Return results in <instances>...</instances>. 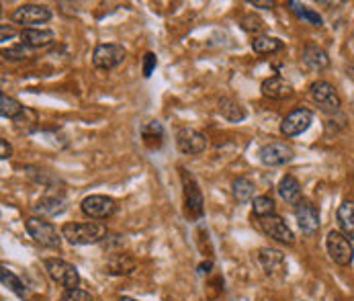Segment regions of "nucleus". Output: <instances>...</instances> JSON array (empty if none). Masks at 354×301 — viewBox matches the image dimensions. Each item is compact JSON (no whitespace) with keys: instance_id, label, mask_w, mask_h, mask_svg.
<instances>
[{"instance_id":"f257e3e1","label":"nucleus","mask_w":354,"mask_h":301,"mask_svg":"<svg viewBox=\"0 0 354 301\" xmlns=\"http://www.w3.org/2000/svg\"><path fill=\"white\" fill-rule=\"evenodd\" d=\"M59 234L72 246H91V244H101L109 236V230L104 224L99 221H68L62 226Z\"/></svg>"},{"instance_id":"f03ea898","label":"nucleus","mask_w":354,"mask_h":301,"mask_svg":"<svg viewBox=\"0 0 354 301\" xmlns=\"http://www.w3.org/2000/svg\"><path fill=\"white\" fill-rule=\"evenodd\" d=\"M180 183H183V203H185V217L189 221H199L205 215V201L197 179L187 170L180 168Z\"/></svg>"},{"instance_id":"7ed1b4c3","label":"nucleus","mask_w":354,"mask_h":301,"mask_svg":"<svg viewBox=\"0 0 354 301\" xmlns=\"http://www.w3.org/2000/svg\"><path fill=\"white\" fill-rule=\"evenodd\" d=\"M25 230L29 234V238H33V242L46 246V248H59L62 246V234H57L55 226L48 221L46 217L33 215L25 219Z\"/></svg>"},{"instance_id":"20e7f679","label":"nucleus","mask_w":354,"mask_h":301,"mask_svg":"<svg viewBox=\"0 0 354 301\" xmlns=\"http://www.w3.org/2000/svg\"><path fill=\"white\" fill-rule=\"evenodd\" d=\"M44 266H46L51 281L62 285V287H66V291L68 289H76L80 285V273H78V268L72 262H68L64 258H46Z\"/></svg>"},{"instance_id":"39448f33","label":"nucleus","mask_w":354,"mask_h":301,"mask_svg":"<svg viewBox=\"0 0 354 301\" xmlns=\"http://www.w3.org/2000/svg\"><path fill=\"white\" fill-rule=\"evenodd\" d=\"M326 250L330 254L332 262L338 266H351L354 260V246L353 240L344 236L340 230H332L326 238Z\"/></svg>"},{"instance_id":"423d86ee","label":"nucleus","mask_w":354,"mask_h":301,"mask_svg":"<svg viewBox=\"0 0 354 301\" xmlns=\"http://www.w3.org/2000/svg\"><path fill=\"white\" fill-rule=\"evenodd\" d=\"M12 23L23 25L25 29H35V25H46L53 19L50 6L46 4H21L12 12Z\"/></svg>"},{"instance_id":"0eeeda50","label":"nucleus","mask_w":354,"mask_h":301,"mask_svg":"<svg viewBox=\"0 0 354 301\" xmlns=\"http://www.w3.org/2000/svg\"><path fill=\"white\" fill-rule=\"evenodd\" d=\"M309 95H311L313 102H315L326 115L332 117V115L340 113V107H342L340 97H338L336 89H334L328 80H315V82L309 86Z\"/></svg>"},{"instance_id":"6e6552de","label":"nucleus","mask_w":354,"mask_h":301,"mask_svg":"<svg viewBox=\"0 0 354 301\" xmlns=\"http://www.w3.org/2000/svg\"><path fill=\"white\" fill-rule=\"evenodd\" d=\"M127 57V50L121 44H99L93 51V66L99 70H115Z\"/></svg>"},{"instance_id":"1a4fd4ad","label":"nucleus","mask_w":354,"mask_h":301,"mask_svg":"<svg viewBox=\"0 0 354 301\" xmlns=\"http://www.w3.org/2000/svg\"><path fill=\"white\" fill-rule=\"evenodd\" d=\"M117 201L106 195H88L80 201V211L91 219H109L117 213Z\"/></svg>"},{"instance_id":"9d476101","label":"nucleus","mask_w":354,"mask_h":301,"mask_svg":"<svg viewBox=\"0 0 354 301\" xmlns=\"http://www.w3.org/2000/svg\"><path fill=\"white\" fill-rule=\"evenodd\" d=\"M258 226H260V230L268 236V238H272L274 242H279V244H285V246H293L295 244V234H293V230L287 226V221L281 217V215H270V217H262L260 221H258Z\"/></svg>"},{"instance_id":"9b49d317","label":"nucleus","mask_w":354,"mask_h":301,"mask_svg":"<svg viewBox=\"0 0 354 301\" xmlns=\"http://www.w3.org/2000/svg\"><path fill=\"white\" fill-rule=\"evenodd\" d=\"M293 158H295V150L287 142H270V144H264L258 150V160L264 166H270V168L289 164Z\"/></svg>"},{"instance_id":"f8f14e48","label":"nucleus","mask_w":354,"mask_h":301,"mask_svg":"<svg viewBox=\"0 0 354 301\" xmlns=\"http://www.w3.org/2000/svg\"><path fill=\"white\" fill-rule=\"evenodd\" d=\"M311 123H313V113L309 109L299 107V109L291 111L281 121V134L285 138H297V136H301V134H305L311 127Z\"/></svg>"},{"instance_id":"ddd939ff","label":"nucleus","mask_w":354,"mask_h":301,"mask_svg":"<svg viewBox=\"0 0 354 301\" xmlns=\"http://www.w3.org/2000/svg\"><path fill=\"white\" fill-rule=\"evenodd\" d=\"M176 148L187 156H199L207 148V136L195 127H180L176 131Z\"/></svg>"},{"instance_id":"4468645a","label":"nucleus","mask_w":354,"mask_h":301,"mask_svg":"<svg viewBox=\"0 0 354 301\" xmlns=\"http://www.w3.org/2000/svg\"><path fill=\"white\" fill-rule=\"evenodd\" d=\"M256 260H258V264H260V268L264 271L266 277L274 279V277L285 275V271H287L285 254L281 250H277V248H268V246L260 248L258 254H256Z\"/></svg>"},{"instance_id":"2eb2a0df","label":"nucleus","mask_w":354,"mask_h":301,"mask_svg":"<svg viewBox=\"0 0 354 301\" xmlns=\"http://www.w3.org/2000/svg\"><path fill=\"white\" fill-rule=\"evenodd\" d=\"M295 219L301 228L305 236H313L317 234L319 226H322V219H319V211L317 207L311 203V201H301L299 205H295Z\"/></svg>"},{"instance_id":"dca6fc26","label":"nucleus","mask_w":354,"mask_h":301,"mask_svg":"<svg viewBox=\"0 0 354 301\" xmlns=\"http://www.w3.org/2000/svg\"><path fill=\"white\" fill-rule=\"evenodd\" d=\"M136 268H138V260L129 252H113L104 264V273L113 277H127Z\"/></svg>"},{"instance_id":"f3484780","label":"nucleus","mask_w":354,"mask_h":301,"mask_svg":"<svg viewBox=\"0 0 354 301\" xmlns=\"http://www.w3.org/2000/svg\"><path fill=\"white\" fill-rule=\"evenodd\" d=\"M260 91L266 99L272 100H285L293 95V86L283 76H270V78L262 80Z\"/></svg>"},{"instance_id":"a211bd4d","label":"nucleus","mask_w":354,"mask_h":301,"mask_svg":"<svg viewBox=\"0 0 354 301\" xmlns=\"http://www.w3.org/2000/svg\"><path fill=\"white\" fill-rule=\"evenodd\" d=\"M55 42V33L51 29H23L21 31V44H25L31 50H44L50 48Z\"/></svg>"},{"instance_id":"6ab92c4d","label":"nucleus","mask_w":354,"mask_h":301,"mask_svg":"<svg viewBox=\"0 0 354 301\" xmlns=\"http://www.w3.org/2000/svg\"><path fill=\"white\" fill-rule=\"evenodd\" d=\"M301 62L313 72H324L330 66V55L328 51L315 44H307L301 53Z\"/></svg>"},{"instance_id":"aec40b11","label":"nucleus","mask_w":354,"mask_h":301,"mask_svg":"<svg viewBox=\"0 0 354 301\" xmlns=\"http://www.w3.org/2000/svg\"><path fill=\"white\" fill-rule=\"evenodd\" d=\"M277 191H279L281 199L285 201V203H289V205H299V203L304 201L301 185H299V181H297L293 174H285V176L281 179Z\"/></svg>"},{"instance_id":"412c9836","label":"nucleus","mask_w":354,"mask_h":301,"mask_svg":"<svg viewBox=\"0 0 354 301\" xmlns=\"http://www.w3.org/2000/svg\"><path fill=\"white\" fill-rule=\"evenodd\" d=\"M217 107H219V113H221V117L223 119H227V121H232V123H240V121H244L246 119V107L240 102V100L232 99V97H223V99H219L217 102Z\"/></svg>"},{"instance_id":"4be33fe9","label":"nucleus","mask_w":354,"mask_h":301,"mask_svg":"<svg viewBox=\"0 0 354 301\" xmlns=\"http://www.w3.org/2000/svg\"><path fill=\"white\" fill-rule=\"evenodd\" d=\"M66 211V197L62 195H46L35 203V213L39 217H53Z\"/></svg>"},{"instance_id":"5701e85b","label":"nucleus","mask_w":354,"mask_h":301,"mask_svg":"<svg viewBox=\"0 0 354 301\" xmlns=\"http://www.w3.org/2000/svg\"><path fill=\"white\" fill-rule=\"evenodd\" d=\"M336 219L340 226V232L344 236H348L351 240H354V201L344 199L340 203L338 211H336Z\"/></svg>"},{"instance_id":"b1692460","label":"nucleus","mask_w":354,"mask_h":301,"mask_svg":"<svg viewBox=\"0 0 354 301\" xmlns=\"http://www.w3.org/2000/svg\"><path fill=\"white\" fill-rule=\"evenodd\" d=\"M142 142L148 150H160L164 144V127L160 121H150L142 127Z\"/></svg>"},{"instance_id":"393cba45","label":"nucleus","mask_w":354,"mask_h":301,"mask_svg":"<svg viewBox=\"0 0 354 301\" xmlns=\"http://www.w3.org/2000/svg\"><path fill=\"white\" fill-rule=\"evenodd\" d=\"M0 283H2V287H6L8 291H12L15 295H19V298H29V289H27V285L6 266V264H2L0 266Z\"/></svg>"},{"instance_id":"a878e982","label":"nucleus","mask_w":354,"mask_h":301,"mask_svg":"<svg viewBox=\"0 0 354 301\" xmlns=\"http://www.w3.org/2000/svg\"><path fill=\"white\" fill-rule=\"evenodd\" d=\"M252 51L258 55H272L279 51L285 50V44L279 37H270V35H258L252 39Z\"/></svg>"},{"instance_id":"bb28decb","label":"nucleus","mask_w":354,"mask_h":301,"mask_svg":"<svg viewBox=\"0 0 354 301\" xmlns=\"http://www.w3.org/2000/svg\"><path fill=\"white\" fill-rule=\"evenodd\" d=\"M287 6H289V10H291L299 21H305V23H309V25H313V27H322V25H324L322 15H319V12H315L313 8H309V6L301 4V2H297V0H289V2H287Z\"/></svg>"},{"instance_id":"cd10ccee","label":"nucleus","mask_w":354,"mask_h":301,"mask_svg":"<svg viewBox=\"0 0 354 301\" xmlns=\"http://www.w3.org/2000/svg\"><path fill=\"white\" fill-rule=\"evenodd\" d=\"M254 193H256V187H254L252 181L246 179V176H240V179H236L232 183V195H234V199L238 201V203H242V205L252 203Z\"/></svg>"},{"instance_id":"c85d7f7f","label":"nucleus","mask_w":354,"mask_h":301,"mask_svg":"<svg viewBox=\"0 0 354 301\" xmlns=\"http://www.w3.org/2000/svg\"><path fill=\"white\" fill-rule=\"evenodd\" d=\"M25 111V107H23V102L17 99H12V97H8V95H0V115L4 117V119H12V121H17L19 117H21V113Z\"/></svg>"},{"instance_id":"c756f323","label":"nucleus","mask_w":354,"mask_h":301,"mask_svg":"<svg viewBox=\"0 0 354 301\" xmlns=\"http://www.w3.org/2000/svg\"><path fill=\"white\" fill-rule=\"evenodd\" d=\"M252 211H254V215H256L258 219L274 215V211H277L274 199H272L270 195H258V197H254Z\"/></svg>"},{"instance_id":"7c9ffc66","label":"nucleus","mask_w":354,"mask_h":301,"mask_svg":"<svg viewBox=\"0 0 354 301\" xmlns=\"http://www.w3.org/2000/svg\"><path fill=\"white\" fill-rule=\"evenodd\" d=\"M33 51L35 50L27 48L25 44H19V46H15V48H8V50L2 51V55H4L6 60H10V62H23V60L33 57Z\"/></svg>"},{"instance_id":"2f4dec72","label":"nucleus","mask_w":354,"mask_h":301,"mask_svg":"<svg viewBox=\"0 0 354 301\" xmlns=\"http://www.w3.org/2000/svg\"><path fill=\"white\" fill-rule=\"evenodd\" d=\"M240 25H242V29H244L246 33H254L256 37H258V33L264 29V21H262L260 17H256L254 12L244 15V17L240 19Z\"/></svg>"},{"instance_id":"473e14b6","label":"nucleus","mask_w":354,"mask_h":301,"mask_svg":"<svg viewBox=\"0 0 354 301\" xmlns=\"http://www.w3.org/2000/svg\"><path fill=\"white\" fill-rule=\"evenodd\" d=\"M62 301H95V300H93V295H91L88 291H84V289L76 287V289H68V291H64Z\"/></svg>"},{"instance_id":"72a5a7b5","label":"nucleus","mask_w":354,"mask_h":301,"mask_svg":"<svg viewBox=\"0 0 354 301\" xmlns=\"http://www.w3.org/2000/svg\"><path fill=\"white\" fill-rule=\"evenodd\" d=\"M156 66H158V60H156V53H152V51H148L146 55H144V76L146 78H150L152 76V72L156 70Z\"/></svg>"},{"instance_id":"f704fd0d","label":"nucleus","mask_w":354,"mask_h":301,"mask_svg":"<svg viewBox=\"0 0 354 301\" xmlns=\"http://www.w3.org/2000/svg\"><path fill=\"white\" fill-rule=\"evenodd\" d=\"M0 158H2V160H8V158H12V146H10V144L4 140V138L0 140Z\"/></svg>"},{"instance_id":"c9c22d12","label":"nucleus","mask_w":354,"mask_h":301,"mask_svg":"<svg viewBox=\"0 0 354 301\" xmlns=\"http://www.w3.org/2000/svg\"><path fill=\"white\" fill-rule=\"evenodd\" d=\"M0 35H2V42H8V39H12V37L17 35V31H15L12 27L2 25V27H0Z\"/></svg>"},{"instance_id":"e433bc0d","label":"nucleus","mask_w":354,"mask_h":301,"mask_svg":"<svg viewBox=\"0 0 354 301\" xmlns=\"http://www.w3.org/2000/svg\"><path fill=\"white\" fill-rule=\"evenodd\" d=\"M248 4H252L256 8H272V6H274L272 0H250Z\"/></svg>"},{"instance_id":"4c0bfd02","label":"nucleus","mask_w":354,"mask_h":301,"mask_svg":"<svg viewBox=\"0 0 354 301\" xmlns=\"http://www.w3.org/2000/svg\"><path fill=\"white\" fill-rule=\"evenodd\" d=\"M211 266H213V262H203V264H199V275L211 273Z\"/></svg>"},{"instance_id":"58836bf2","label":"nucleus","mask_w":354,"mask_h":301,"mask_svg":"<svg viewBox=\"0 0 354 301\" xmlns=\"http://www.w3.org/2000/svg\"><path fill=\"white\" fill-rule=\"evenodd\" d=\"M346 74H348V78H351V80H354V64L346 68Z\"/></svg>"},{"instance_id":"ea45409f","label":"nucleus","mask_w":354,"mask_h":301,"mask_svg":"<svg viewBox=\"0 0 354 301\" xmlns=\"http://www.w3.org/2000/svg\"><path fill=\"white\" fill-rule=\"evenodd\" d=\"M119 301H138V300H131V298H119Z\"/></svg>"}]
</instances>
